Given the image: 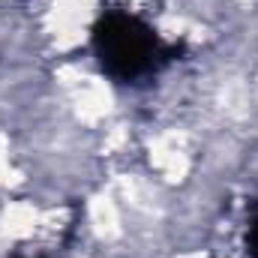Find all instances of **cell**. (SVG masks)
Here are the masks:
<instances>
[{"mask_svg": "<svg viewBox=\"0 0 258 258\" xmlns=\"http://www.w3.org/2000/svg\"><path fill=\"white\" fill-rule=\"evenodd\" d=\"M183 45H168L159 33L123 9H108L93 27V54L102 72L120 84H135L156 75L180 54Z\"/></svg>", "mask_w": 258, "mask_h": 258, "instance_id": "cell-1", "label": "cell"}, {"mask_svg": "<svg viewBox=\"0 0 258 258\" xmlns=\"http://www.w3.org/2000/svg\"><path fill=\"white\" fill-rule=\"evenodd\" d=\"M246 249H249V255L258 258V216L252 219V225H249V234H246Z\"/></svg>", "mask_w": 258, "mask_h": 258, "instance_id": "cell-2", "label": "cell"}]
</instances>
